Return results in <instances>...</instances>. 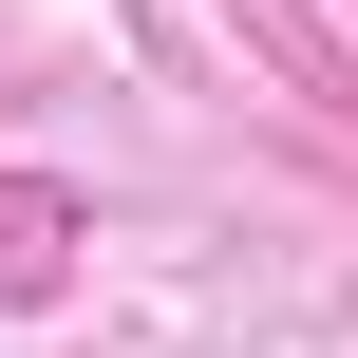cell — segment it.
I'll use <instances>...</instances> for the list:
<instances>
[{
	"label": "cell",
	"mask_w": 358,
	"mask_h": 358,
	"mask_svg": "<svg viewBox=\"0 0 358 358\" xmlns=\"http://www.w3.org/2000/svg\"><path fill=\"white\" fill-rule=\"evenodd\" d=\"M57 245H76V208L57 189H0V283H57Z\"/></svg>",
	"instance_id": "6da1fadb"
}]
</instances>
